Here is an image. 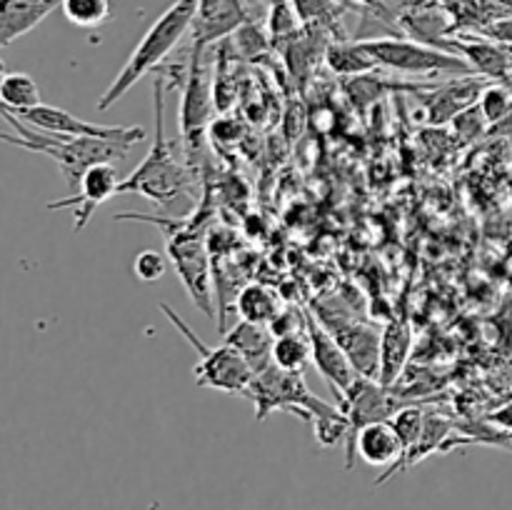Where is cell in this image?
<instances>
[{"mask_svg": "<svg viewBox=\"0 0 512 510\" xmlns=\"http://www.w3.org/2000/svg\"><path fill=\"white\" fill-rule=\"evenodd\" d=\"M323 325L335 335L343 350L348 353L350 363L355 365L363 378L378 380L380 373V335L370 325L353 323L345 318H328L323 315Z\"/></svg>", "mask_w": 512, "mask_h": 510, "instance_id": "4fadbf2b", "label": "cell"}, {"mask_svg": "<svg viewBox=\"0 0 512 510\" xmlns=\"http://www.w3.org/2000/svg\"><path fill=\"white\" fill-rule=\"evenodd\" d=\"M485 83L480 78H463L445 83L443 88H435L428 100V113L433 123H448L465 108L478 103Z\"/></svg>", "mask_w": 512, "mask_h": 510, "instance_id": "e0dca14e", "label": "cell"}, {"mask_svg": "<svg viewBox=\"0 0 512 510\" xmlns=\"http://www.w3.org/2000/svg\"><path fill=\"white\" fill-rule=\"evenodd\" d=\"M40 88L28 73H8V78L0 85V110L20 113L33 105H40Z\"/></svg>", "mask_w": 512, "mask_h": 510, "instance_id": "7402d4cb", "label": "cell"}, {"mask_svg": "<svg viewBox=\"0 0 512 510\" xmlns=\"http://www.w3.org/2000/svg\"><path fill=\"white\" fill-rule=\"evenodd\" d=\"M245 23H250V13L243 0H198L193 50H205L210 43L233 35Z\"/></svg>", "mask_w": 512, "mask_h": 510, "instance_id": "5bb4252c", "label": "cell"}, {"mask_svg": "<svg viewBox=\"0 0 512 510\" xmlns=\"http://www.w3.org/2000/svg\"><path fill=\"white\" fill-rule=\"evenodd\" d=\"M345 3H350V5H355V8H370V10H380V13L385 15V18H388V13H385V8H383V3H380V0H345ZM388 23L393 25V20L388 18ZM395 28V25H393ZM398 30V28H395Z\"/></svg>", "mask_w": 512, "mask_h": 510, "instance_id": "f546056e", "label": "cell"}, {"mask_svg": "<svg viewBox=\"0 0 512 510\" xmlns=\"http://www.w3.org/2000/svg\"><path fill=\"white\" fill-rule=\"evenodd\" d=\"M63 0H0V50L38 28Z\"/></svg>", "mask_w": 512, "mask_h": 510, "instance_id": "9a60e30c", "label": "cell"}, {"mask_svg": "<svg viewBox=\"0 0 512 510\" xmlns=\"http://www.w3.org/2000/svg\"><path fill=\"white\" fill-rule=\"evenodd\" d=\"M273 365L290 370V373H303L305 365L313 360V350H310V338L303 333H290L273 338V350H270Z\"/></svg>", "mask_w": 512, "mask_h": 510, "instance_id": "603a6c76", "label": "cell"}, {"mask_svg": "<svg viewBox=\"0 0 512 510\" xmlns=\"http://www.w3.org/2000/svg\"><path fill=\"white\" fill-rule=\"evenodd\" d=\"M165 315H168L170 323L175 325L178 333H183V338L193 345L195 353L200 355V360L195 363V383L200 388H210V390H218V393H228V395H245L248 393L250 383L255 378V370L253 365L245 360V355L240 353L238 348H233L230 343L218 345V348H210L205 345L203 340L195 335V330L170 308L168 303L160 305Z\"/></svg>", "mask_w": 512, "mask_h": 510, "instance_id": "8992f818", "label": "cell"}, {"mask_svg": "<svg viewBox=\"0 0 512 510\" xmlns=\"http://www.w3.org/2000/svg\"><path fill=\"white\" fill-rule=\"evenodd\" d=\"M0 118L8 125H13L15 133H3L0 130V140L15 148L30 150V153L45 155L58 165L63 173L68 188L78 190L80 178L88 168L98 163H118L128 155V150L138 143V138H100V135H55L45 133V130L25 125L23 120L15 115L0 110Z\"/></svg>", "mask_w": 512, "mask_h": 510, "instance_id": "7a4b0ae2", "label": "cell"}, {"mask_svg": "<svg viewBox=\"0 0 512 510\" xmlns=\"http://www.w3.org/2000/svg\"><path fill=\"white\" fill-rule=\"evenodd\" d=\"M235 40H238V50L245 55L263 53L265 45H268V38L260 33L255 23H245L243 28L235 30Z\"/></svg>", "mask_w": 512, "mask_h": 510, "instance_id": "83f0119b", "label": "cell"}, {"mask_svg": "<svg viewBox=\"0 0 512 510\" xmlns=\"http://www.w3.org/2000/svg\"><path fill=\"white\" fill-rule=\"evenodd\" d=\"M155 105V140L148 155L140 160L138 168L120 180L118 195L138 193L153 203L170 205L190 185V173L178 163L173 140L165 135V80L158 78L153 85Z\"/></svg>", "mask_w": 512, "mask_h": 510, "instance_id": "277c9868", "label": "cell"}, {"mask_svg": "<svg viewBox=\"0 0 512 510\" xmlns=\"http://www.w3.org/2000/svg\"><path fill=\"white\" fill-rule=\"evenodd\" d=\"M425 415L428 413H425L423 408H418V405H405V408H398V413L390 418V425L395 428L398 438L403 440L405 453H408V450L418 443L420 433H423V428H425Z\"/></svg>", "mask_w": 512, "mask_h": 510, "instance_id": "d4e9b609", "label": "cell"}, {"mask_svg": "<svg viewBox=\"0 0 512 510\" xmlns=\"http://www.w3.org/2000/svg\"><path fill=\"white\" fill-rule=\"evenodd\" d=\"M268 20H265V30H268V38L273 43H285L288 38H293L295 33L303 30L298 13H295L293 3L290 0H273L268 3Z\"/></svg>", "mask_w": 512, "mask_h": 510, "instance_id": "cb8c5ba5", "label": "cell"}, {"mask_svg": "<svg viewBox=\"0 0 512 510\" xmlns=\"http://www.w3.org/2000/svg\"><path fill=\"white\" fill-rule=\"evenodd\" d=\"M325 63L330 65V70L338 75H365L370 70L378 68L373 58H370L368 50L363 48L360 40L348 43V40H333V43L325 48Z\"/></svg>", "mask_w": 512, "mask_h": 510, "instance_id": "44dd1931", "label": "cell"}, {"mask_svg": "<svg viewBox=\"0 0 512 510\" xmlns=\"http://www.w3.org/2000/svg\"><path fill=\"white\" fill-rule=\"evenodd\" d=\"M5 78H8V65H5V60L0 58V85H3Z\"/></svg>", "mask_w": 512, "mask_h": 510, "instance_id": "1f68e13d", "label": "cell"}, {"mask_svg": "<svg viewBox=\"0 0 512 510\" xmlns=\"http://www.w3.org/2000/svg\"><path fill=\"white\" fill-rule=\"evenodd\" d=\"M195 15H198V0H175L140 38L130 58L115 75L113 83L108 85L98 100V110H110L125 93L135 88L148 73L158 70V65L173 53L175 45L185 38L188 30H193Z\"/></svg>", "mask_w": 512, "mask_h": 510, "instance_id": "3957f363", "label": "cell"}, {"mask_svg": "<svg viewBox=\"0 0 512 510\" xmlns=\"http://www.w3.org/2000/svg\"><path fill=\"white\" fill-rule=\"evenodd\" d=\"M305 330H308L315 368H318V373L323 375L325 383L335 390L338 400H343L345 395L350 393V388H353L363 375L355 370V365L350 363L343 345L335 340V335L330 333L323 323L315 320V315H308V325H305Z\"/></svg>", "mask_w": 512, "mask_h": 510, "instance_id": "9c48e42d", "label": "cell"}, {"mask_svg": "<svg viewBox=\"0 0 512 510\" xmlns=\"http://www.w3.org/2000/svg\"><path fill=\"white\" fill-rule=\"evenodd\" d=\"M205 50H193L188 65V78L183 85V100H180V133L188 148H195L203 130L208 128L210 113H213V98L203 68Z\"/></svg>", "mask_w": 512, "mask_h": 510, "instance_id": "30bf717a", "label": "cell"}, {"mask_svg": "<svg viewBox=\"0 0 512 510\" xmlns=\"http://www.w3.org/2000/svg\"><path fill=\"white\" fill-rule=\"evenodd\" d=\"M165 230V253H168L170 265L175 268V275L183 283L185 293L190 295L195 305L205 315L213 318V288H210V258L205 248V235L198 228V223H170V220L148 218Z\"/></svg>", "mask_w": 512, "mask_h": 510, "instance_id": "5b68a950", "label": "cell"}, {"mask_svg": "<svg viewBox=\"0 0 512 510\" xmlns=\"http://www.w3.org/2000/svg\"><path fill=\"white\" fill-rule=\"evenodd\" d=\"M225 343H230L233 348H238L245 355L250 365H253L255 373H260L263 368H268L273 363L270 358V350H273V335L265 325H253V323H235L233 333L225 335Z\"/></svg>", "mask_w": 512, "mask_h": 510, "instance_id": "ac0fdd59", "label": "cell"}, {"mask_svg": "<svg viewBox=\"0 0 512 510\" xmlns=\"http://www.w3.org/2000/svg\"><path fill=\"white\" fill-rule=\"evenodd\" d=\"M508 435H510V443H512V430H508Z\"/></svg>", "mask_w": 512, "mask_h": 510, "instance_id": "836d02e7", "label": "cell"}, {"mask_svg": "<svg viewBox=\"0 0 512 510\" xmlns=\"http://www.w3.org/2000/svg\"><path fill=\"white\" fill-rule=\"evenodd\" d=\"M290 3H293L303 28H323L330 35H335V40H345L340 18L350 8V3H345V0H290Z\"/></svg>", "mask_w": 512, "mask_h": 510, "instance_id": "d6986e66", "label": "cell"}, {"mask_svg": "<svg viewBox=\"0 0 512 510\" xmlns=\"http://www.w3.org/2000/svg\"><path fill=\"white\" fill-rule=\"evenodd\" d=\"M473 35H480V38H488L493 40V43L512 48V15H500V18L490 20L488 25H483V28Z\"/></svg>", "mask_w": 512, "mask_h": 510, "instance_id": "f1b7e54d", "label": "cell"}, {"mask_svg": "<svg viewBox=\"0 0 512 510\" xmlns=\"http://www.w3.org/2000/svg\"><path fill=\"white\" fill-rule=\"evenodd\" d=\"M235 310H238L240 320L253 325H265L268 328L275 318L280 315V300L268 285H245L235 298Z\"/></svg>", "mask_w": 512, "mask_h": 510, "instance_id": "ffe728a7", "label": "cell"}, {"mask_svg": "<svg viewBox=\"0 0 512 510\" xmlns=\"http://www.w3.org/2000/svg\"><path fill=\"white\" fill-rule=\"evenodd\" d=\"M260 3H273V0H260Z\"/></svg>", "mask_w": 512, "mask_h": 510, "instance_id": "d6a6232c", "label": "cell"}, {"mask_svg": "<svg viewBox=\"0 0 512 510\" xmlns=\"http://www.w3.org/2000/svg\"><path fill=\"white\" fill-rule=\"evenodd\" d=\"M478 108L488 123H500V120L508 118L512 110L510 90L505 85H485L478 98Z\"/></svg>", "mask_w": 512, "mask_h": 510, "instance_id": "484cf974", "label": "cell"}, {"mask_svg": "<svg viewBox=\"0 0 512 510\" xmlns=\"http://www.w3.org/2000/svg\"><path fill=\"white\" fill-rule=\"evenodd\" d=\"M405 448L403 440L398 438L390 420H378V423H368L348 440V460L345 468H353L355 458L363 463L375 465V468H393L403 460Z\"/></svg>", "mask_w": 512, "mask_h": 510, "instance_id": "7c38bea8", "label": "cell"}, {"mask_svg": "<svg viewBox=\"0 0 512 510\" xmlns=\"http://www.w3.org/2000/svg\"><path fill=\"white\" fill-rule=\"evenodd\" d=\"M493 423H498L503 430H512V405H508L505 410L493 415Z\"/></svg>", "mask_w": 512, "mask_h": 510, "instance_id": "4dcf8cb0", "label": "cell"}, {"mask_svg": "<svg viewBox=\"0 0 512 510\" xmlns=\"http://www.w3.org/2000/svg\"><path fill=\"white\" fill-rule=\"evenodd\" d=\"M445 50L468 60L473 73L483 78L500 80V83H508L512 78V50L508 45L493 43L473 33H458L445 40Z\"/></svg>", "mask_w": 512, "mask_h": 510, "instance_id": "8fae6325", "label": "cell"}, {"mask_svg": "<svg viewBox=\"0 0 512 510\" xmlns=\"http://www.w3.org/2000/svg\"><path fill=\"white\" fill-rule=\"evenodd\" d=\"M118 168L113 163H98L93 168H88L80 178L78 190L68 198H60V200H50L48 210H65L70 208L73 210V230L80 233L85 225L90 223L95 210L110 200L113 195H118Z\"/></svg>", "mask_w": 512, "mask_h": 510, "instance_id": "ba28073f", "label": "cell"}, {"mask_svg": "<svg viewBox=\"0 0 512 510\" xmlns=\"http://www.w3.org/2000/svg\"><path fill=\"white\" fill-rule=\"evenodd\" d=\"M370 58L378 68L398 70L408 75H433V73H473L468 60L450 50L433 48V45L418 43L398 35H383V38H360Z\"/></svg>", "mask_w": 512, "mask_h": 510, "instance_id": "52a82bcc", "label": "cell"}, {"mask_svg": "<svg viewBox=\"0 0 512 510\" xmlns=\"http://www.w3.org/2000/svg\"><path fill=\"white\" fill-rule=\"evenodd\" d=\"M165 270H168V258L158 250H143V253L135 255L133 273L140 283H158Z\"/></svg>", "mask_w": 512, "mask_h": 510, "instance_id": "4316f807", "label": "cell"}, {"mask_svg": "<svg viewBox=\"0 0 512 510\" xmlns=\"http://www.w3.org/2000/svg\"><path fill=\"white\" fill-rule=\"evenodd\" d=\"M250 400L255 403V418L265 420L270 413L298 415L303 423L313 425L315 438L323 448H330L338 440L348 438V418L340 408H333L318 395L310 393L303 373H290L270 363L260 373H255L248 388Z\"/></svg>", "mask_w": 512, "mask_h": 510, "instance_id": "6da1fadb", "label": "cell"}, {"mask_svg": "<svg viewBox=\"0 0 512 510\" xmlns=\"http://www.w3.org/2000/svg\"><path fill=\"white\" fill-rule=\"evenodd\" d=\"M410 348H413V333L405 320H393L380 333V373L378 383L393 388L398 375L408 363Z\"/></svg>", "mask_w": 512, "mask_h": 510, "instance_id": "2e32d148", "label": "cell"}]
</instances>
